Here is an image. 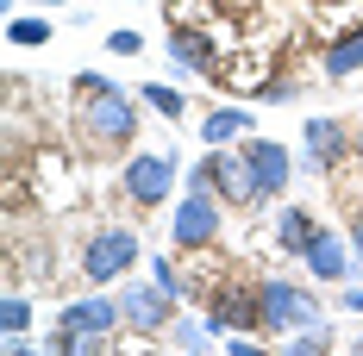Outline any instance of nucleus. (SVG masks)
Instances as JSON below:
<instances>
[{"instance_id": "15", "label": "nucleus", "mask_w": 363, "mask_h": 356, "mask_svg": "<svg viewBox=\"0 0 363 356\" xmlns=\"http://www.w3.org/2000/svg\"><path fill=\"white\" fill-rule=\"evenodd\" d=\"M169 57H176V69H182V75L213 69V50H207V38H201V32H176V38H169Z\"/></svg>"}, {"instance_id": "7", "label": "nucleus", "mask_w": 363, "mask_h": 356, "mask_svg": "<svg viewBox=\"0 0 363 356\" xmlns=\"http://www.w3.org/2000/svg\"><path fill=\"white\" fill-rule=\"evenodd\" d=\"M119 313H125V325L132 331H169V319H176V294L163 282H132L125 294H119Z\"/></svg>"}, {"instance_id": "19", "label": "nucleus", "mask_w": 363, "mask_h": 356, "mask_svg": "<svg viewBox=\"0 0 363 356\" xmlns=\"http://www.w3.org/2000/svg\"><path fill=\"white\" fill-rule=\"evenodd\" d=\"M138 101H150V113H163V119H182V113H188V101H182L176 88H157V81H150Z\"/></svg>"}, {"instance_id": "26", "label": "nucleus", "mask_w": 363, "mask_h": 356, "mask_svg": "<svg viewBox=\"0 0 363 356\" xmlns=\"http://www.w3.org/2000/svg\"><path fill=\"white\" fill-rule=\"evenodd\" d=\"M38 6H57V0H38Z\"/></svg>"}, {"instance_id": "25", "label": "nucleus", "mask_w": 363, "mask_h": 356, "mask_svg": "<svg viewBox=\"0 0 363 356\" xmlns=\"http://www.w3.org/2000/svg\"><path fill=\"white\" fill-rule=\"evenodd\" d=\"M351 350H357V356H363V331H357V344H351Z\"/></svg>"}, {"instance_id": "18", "label": "nucleus", "mask_w": 363, "mask_h": 356, "mask_svg": "<svg viewBox=\"0 0 363 356\" xmlns=\"http://www.w3.org/2000/svg\"><path fill=\"white\" fill-rule=\"evenodd\" d=\"M26 325H32V300H26V294H6V300H0V331H6V338H26Z\"/></svg>"}, {"instance_id": "23", "label": "nucleus", "mask_w": 363, "mask_h": 356, "mask_svg": "<svg viewBox=\"0 0 363 356\" xmlns=\"http://www.w3.org/2000/svg\"><path fill=\"white\" fill-rule=\"evenodd\" d=\"M345 306H351V313H363V287H345Z\"/></svg>"}, {"instance_id": "24", "label": "nucleus", "mask_w": 363, "mask_h": 356, "mask_svg": "<svg viewBox=\"0 0 363 356\" xmlns=\"http://www.w3.org/2000/svg\"><path fill=\"white\" fill-rule=\"evenodd\" d=\"M351 150H357V156H363V119H357V132H351Z\"/></svg>"}, {"instance_id": "11", "label": "nucleus", "mask_w": 363, "mask_h": 356, "mask_svg": "<svg viewBox=\"0 0 363 356\" xmlns=\"http://www.w3.org/2000/svg\"><path fill=\"white\" fill-rule=\"evenodd\" d=\"M345 156V119H307V169H332Z\"/></svg>"}, {"instance_id": "17", "label": "nucleus", "mask_w": 363, "mask_h": 356, "mask_svg": "<svg viewBox=\"0 0 363 356\" xmlns=\"http://www.w3.org/2000/svg\"><path fill=\"white\" fill-rule=\"evenodd\" d=\"M213 319H169V344H182V350H201V344H213Z\"/></svg>"}, {"instance_id": "6", "label": "nucleus", "mask_w": 363, "mask_h": 356, "mask_svg": "<svg viewBox=\"0 0 363 356\" xmlns=\"http://www.w3.org/2000/svg\"><path fill=\"white\" fill-rule=\"evenodd\" d=\"M169 238H176V250H207L219 238V194L213 188H188V200L176 207Z\"/></svg>"}, {"instance_id": "8", "label": "nucleus", "mask_w": 363, "mask_h": 356, "mask_svg": "<svg viewBox=\"0 0 363 356\" xmlns=\"http://www.w3.org/2000/svg\"><path fill=\"white\" fill-rule=\"evenodd\" d=\"M207 163H213L219 200H232V207H257V176H251V150H245V144H238V150L213 144V150H207Z\"/></svg>"}, {"instance_id": "3", "label": "nucleus", "mask_w": 363, "mask_h": 356, "mask_svg": "<svg viewBox=\"0 0 363 356\" xmlns=\"http://www.w3.org/2000/svg\"><path fill=\"white\" fill-rule=\"evenodd\" d=\"M138 256H145V238L125 231V225H107V231H94L88 250H82V275L94 287H107V282H119V275H132Z\"/></svg>"}, {"instance_id": "13", "label": "nucleus", "mask_w": 363, "mask_h": 356, "mask_svg": "<svg viewBox=\"0 0 363 356\" xmlns=\"http://www.w3.org/2000/svg\"><path fill=\"white\" fill-rule=\"evenodd\" d=\"M326 75H332V81H351V75H363V25H351V32L332 38V50H326Z\"/></svg>"}, {"instance_id": "2", "label": "nucleus", "mask_w": 363, "mask_h": 356, "mask_svg": "<svg viewBox=\"0 0 363 356\" xmlns=\"http://www.w3.org/2000/svg\"><path fill=\"white\" fill-rule=\"evenodd\" d=\"M125 325L119 313V300H101V294H88V300H69L63 313H57V331H50V350H107V338Z\"/></svg>"}, {"instance_id": "4", "label": "nucleus", "mask_w": 363, "mask_h": 356, "mask_svg": "<svg viewBox=\"0 0 363 356\" xmlns=\"http://www.w3.org/2000/svg\"><path fill=\"white\" fill-rule=\"evenodd\" d=\"M307 325H326L320 300L294 282H263V331L269 338H289V331H307Z\"/></svg>"}, {"instance_id": "20", "label": "nucleus", "mask_w": 363, "mask_h": 356, "mask_svg": "<svg viewBox=\"0 0 363 356\" xmlns=\"http://www.w3.org/2000/svg\"><path fill=\"white\" fill-rule=\"evenodd\" d=\"M107 50H113V57H145V32L119 25V32H107Z\"/></svg>"}, {"instance_id": "5", "label": "nucleus", "mask_w": 363, "mask_h": 356, "mask_svg": "<svg viewBox=\"0 0 363 356\" xmlns=\"http://www.w3.org/2000/svg\"><path fill=\"white\" fill-rule=\"evenodd\" d=\"M119 188H125V200L145 207V213H150V207H163L169 188H176V150H138V156L125 163Z\"/></svg>"}, {"instance_id": "21", "label": "nucleus", "mask_w": 363, "mask_h": 356, "mask_svg": "<svg viewBox=\"0 0 363 356\" xmlns=\"http://www.w3.org/2000/svg\"><path fill=\"white\" fill-rule=\"evenodd\" d=\"M150 269H157V282H163V287L182 300V275H176V269H169V263H150Z\"/></svg>"}, {"instance_id": "9", "label": "nucleus", "mask_w": 363, "mask_h": 356, "mask_svg": "<svg viewBox=\"0 0 363 356\" xmlns=\"http://www.w3.org/2000/svg\"><path fill=\"white\" fill-rule=\"evenodd\" d=\"M245 150H251V176H257V207H263V200H276V194L289 188L294 163H289V150H282V144H269V138H245Z\"/></svg>"}, {"instance_id": "22", "label": "nucleus", "mask_w": 363, "mask_h": 356, "mask_svg": "<svg viewBox=\"0 0 363 356\" xmlns=\"http://www.w3.org/2000/svg\"><path fill=\"white\" fill-rule=\"evenodd\" d=\"M351 250H357V256H363V213L351 219Z\"/></svg>"}, {"instance_id": "12", "label": "nucleus", "mask_w": 363, "mask_h": 356, "mask_svg": "<svg viewBox=\"0 0 363 356\" xmlns=\"http://www.w3.org/2000/svg\"><path fill=\"white\" fill-rule=\"evenodd\" d=\"M251 138V113L245 107H213L201 119V144H245Z\"/></svg>"}, {"instance_id": "10", "label": "nucleus", "mask_w": 363, "mask_h": 356, "mask_svg": "<svg viewBox=\"0 0 363 356\" xmlns=\"http://www.w3.org/2000/svg\"><path fill=\"white\" fill-rule=\"evenodd\" d=\"M301 263H307V275H313V282H351L363 256H357V250H345V238L320 231V238H313V250H307Z\"/></svg>"}, {"instance_id": "14", "label": "nucleus", "mask_w": 363, "mask_h": 356, "mask_svg": "<svg viewBox=\"0 0 363 356\" xmlns=\"http://www.w3.org/2000/svg\"><path fill=\"white\" fill-rule=\"evenodd\" d=\"M313 238H320V225L301 213V207H282V219H276V244L289 250V256H307V250H313Z\"/></svg>"}, {"instance_id": "1", "label": "nucleus", "mask_w": 363, "mask_h": 356, "mask_svg": "<svg viewBox=\"0 0 363 356\" xmlns=\"http://www.w3.org/2000/svg\"><path fill=\"white\" fill-rule=\"evenodd\" d=\"M75 94H82V101H75V125H82V138L94 144V156L132 144V132H138V101H132L119 81H107V75H82Z\"/></svg>"}, {"instance_id": "16", "label": "nucleus", "mask_w": 363, "mask_h": 356, "mask_svg": "<svg viewBox=\"0 0 363 356\" xmlns=\"http://www.w3.org/2000/svg\"><path fill=\"white\" fill-rule=\"evenodd\" d=\"M6 44H19V50H44V44H50V19H44V13L13 19V25H6Z\"/></svg>"}]
</instances>
